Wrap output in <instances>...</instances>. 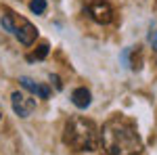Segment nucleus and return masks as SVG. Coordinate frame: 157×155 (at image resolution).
<instances>
[{
    "label": "nucleus",
    "instance_id": "20e7f679",
    "mask_svg": "<svg viewBox=\"0 0 157 155\" xmlns=\"http://www.w3.org/2000/svg\"><path fill=\"white\" fill-rule=\"evenodd\" d=\"M84 13L98 25H109L113 21V17H115L113 6L109 4V0H86Z\"/></svg>",
    "mask_w": 157,
    "mask_h": 155
},
{
    "label": "nucleus",
    "instance_id": "0eeeda50",
    "mask_svg": "<svg viewBox=\"0 0 157 155\" xmlns=\"http://www.w3.org/2000/svg\"><path fill=\"white\" fill-rule=\"evenodd\" d=\"M71 103L75 105L78 109H86L90 107V103H92V95H90V90L86 88V86H80V88H75L71 92Z\"/></svg>",
    "mask_w": 157,
    "mask_h": 155
},
{
    "label": "nucleus",
    "instance_id": "f8f14e48",
    "mask_svg": "<svg viewBox=\"0 0 157 155\" xmlns=\"http://www.w3.org/2000/svg\"><path fill=\"white\" fill-rule=\"evenodd\" d=\"M0 118H2V113H0Z\"/></svg>",
    "mask_w": 157,
    "mask_h": 155
},
{
    "label": "nucleus",
    "instance_id": "1a4fd4ad",
    "mask_svg": "<svg viewBox=\"0 0 157 155\" xmlns=\"http://www.w3.org/2000/svg\"><path fill=\"white\" fill-rule=\"evenodd\" d=\"M46 55H48V44H46V42H42V44L38 46L36 52H34V55H29L27 59H29V61H34V59H44Z\"/></svg>",
    "mask_w": 157,
    "mask_h": 155
},
{
    "label": "nucleus",
    "instance_id": "f03ea898",
    "mask_svg": "<svg viewBox=\"0 0 157 155\" xmlns=\"http://www.w3.org/2000/svg\"><path fill=\"white\" fill-rule=\"evenodd\" d=\"M63 143L73 151H97L101 147V132L92 119L86 118H69L63 130Z\"/></svg>",
    "mask_w": 157,
    "mask_h": 155
},
{
    "label": "nucleus",
    "instance_id": "39448f33",
    "mask_svg": "<svg viewBox=\"0 0 157 155\" xmlns=\"http://www.w3.org/2000/svg\"><path fill=\"white\" fill-rule=\"evenodd\" d=\"M11 105L13 111L19 115V118H29L34 111H36V101L32 96L23 95V92H13L11 95Z\"/></svg>",
    "mask_w": 157,
    "mask_h": 155
},
{
    "label": "nucleus",
    "instance_id": "7ed1b4c3",
    "mask_svg": "<svg viewBox=\"0 0 157 155\" xmlns=\"http://www.w3.org/2000/svg\"><path fill=\"white\" fill-rule=\"evenodd\" d=\"M2 13H4V15L0 17V25H2L6 32H11L23 46H32V44L36 42V38H38L36 27L29 23L25 17H21V15H17L15 11H11L9 6H4Z\"/></svg>",
    "mask_w": 157,
    "mask_h": 155
},
{
    "label": "nucleus",
    "instance_id": "f257e3e1",
    "mask_svg": "<svg viewBox=\"0 0 157 155\" xmlns=\"http://www.w3.org/2000/svg\"><path fill=\"white\" fill-rule=\"evenodd\" d=\"M98 132L105 155H136L143 151V138L138 134V128L126 115H113Z\"/></svg>",
    "mask_w": 157,
    "mask_h": 155
},
{
    "label": "nucleus",
    "instance_id": "9b49d317",
    "mask_svg": "<svg viewBox=\"0 0 157 155\" xmlns=\"http://www.w3.org/2000/svg\"><path fill=\"white\" fill-rule=\"evenodd\" d=\"M50 80H55V86L61 88V82H59V76H50Z\"/></svg>",
    "mask_w": 157,
    "mask_h": 155
},
{
    "label": "nucleus",
    "instance_id": "9d476101",
    "mask_svg": "<svg viewBox=\"0 0 157 155\" xmlns=\"http://www.w3.org/2000/svg\"><path fill=\"white\" fill-rule=\"evenodd\" d=\"M151 44H153V50H157V29L153 32V36H151Z\"/></svg>",
    "mask_w": 157,
    "mask_h": 155
},
{
    "label": "nucleus",
    "instance_id": "6e6552de",
    "mask_svg": "<svg viewBox=\"0 0 157 155\" xmlns=\"http://www.w3.org/2000/svg\"><path fill=\"white\" fill-rule=\"evenodd\" d=\"M29 11L34 15H44L46 13V0H32L29 2Z\"/></svg>",
    "mask_w": 157,
    "mask_h": 155
},
{
    "label": "nucleus",
    "instance_id": "423d86ee",
    "mask_svg": "<svg viewBox=\"0 0 157 155\" xmlns=\"http://www.w3.org/2000/svg\"><path fill=\"white\" fill-rule=\"evenodd\" d=\"M19 84L23 86L25 90H29L32 95L40 96V99H50V88H48V86L34 82V80H32V78H27V76H21V78H19Z\"/></svg>",
    "mask_w": 157,
    "mask_h": 155
}]
</instances>
